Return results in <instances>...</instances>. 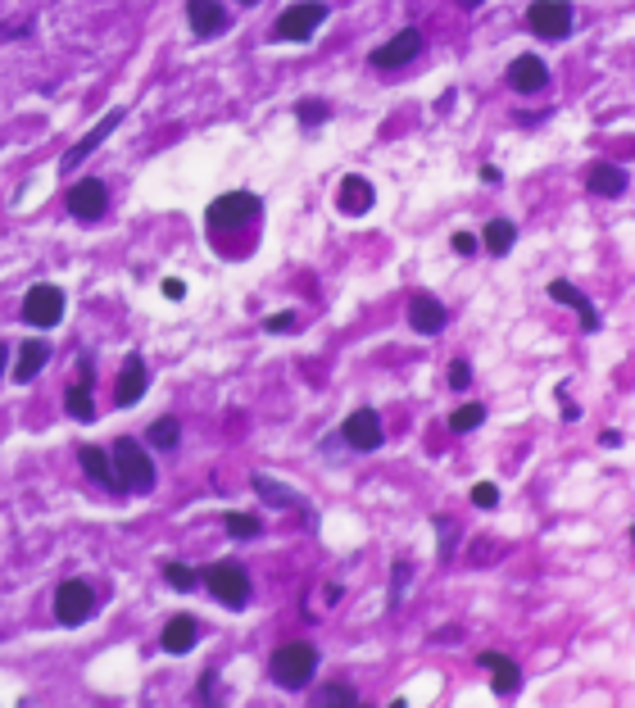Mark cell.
I'll return each instance as SVG.
<instances>
[{"label":"cell","instance_id":"cell-39","mask_svg":"<svg viewBox=\"0 0 635 708\" xmlns=\"http://www.w3.org/2000/svg\"><path fill=\"white\" fill-rule=\"evenodd\" d=\"M459 5H468V10H472V5H481V0H459Z\"/></svg>","mask_w":635,"mask_h":708},{"label":"cell","instance_id":"cell-11","mask_svg":"<svg viewBox=\"0 0 635 708\" xmlns=\"http://www.w3.org/2000/svg\"><path fill=\"white\" fill-rule=\"evenodd\" d=\"M186 19L196 37H223L232 28V14L218 5V0H186Z\"/></svg>","mask_w":635,"mask_h":708},{"label":"cell","instance_id":"cell-34","mask_svg":"<svg viewBox=\"0 0 635 708\" xmlns=\"http://www.w3.org/2000/svg\"><path fill=\"white\" fill-rule=\"evenodd\" d=\"M472 504H477V509H495V504H499V491H495L490 482L472 486Z\"/></svg>","mask_w":635,"mask_h":708},{"label":"cell","instance_id":"cell-22","mask_svg":"<svg viewBox=\"0 0 635 708\" xmlns=\"http://www.w3.org/2000/svg\"><path fill=\"white\" fill-rule=\"evenodd\" d=\"M481 668L495 672V695H513V690L522 686V672L513 659H504V654H481Z\"/></svg>","mask_w":635,"mask_h":708},{"label":"cell","instance_id":"cell-28","mask_svg":"<svg viewBox=\"0 0 635 708\" xmlns=\"http://www.w3.org/2000/svg\"><path fill=\"white\" fill-rule=\"evenodd\" d=\"M481 423H486V404H459V409L450 413V427H454V432H477Z\"/></svg>","mask_w":635,"mask_h":708},{"label":"cell","instance_id":"cell-20","mask_svg":"<svg viewBox=\"0 0 635 708\" xmlns=\"http://www.w3.org/2000/svg\"><path fill=\"white\" fill-rule=\"evenodd\" d=\"M78 459H82V468H87L91 482H100V486H118L114 454H105L100 445H78Z\"/></svg>","mask_w":635,"mask_h":708},{"label":"cell","instance_id":"cell-15","mask_svg":"<svg viewBox=\"0 0 635 708\" xmlns=\"http://www.w3.org/2000/svg\"><path fill=\"white\" fill-rule=\"evenodd\" d=\"M409 323H413V332L436 336L440 327H445V305H440L436 295H413V300H409Z\"/></svg>","mask_w":635,"mask_h":708},{"label":"cell","instance_id":"cell-5","mask_svg":"<svg viewBox=\"0 0 635 708\" xmlns=\"http://www.w3.org/2000/svg\"><path fill=\"white\" fill-rule=\"evenodd\" d=\"M91 613H96V590H91L87 581H64V586L55 590V618L64 622V627H78Z\"/></svg>","mask_w":635,"mask_h":708},{"label":"cell","instance_id":"cell-13","mask_svg":"<svg viewBox=\"0 0 635 708\" xmlns=\"http://www.w3.org/2000/svg\"><path fill=\"white\" fill-rule=\"evenodd\" d=\"M341 436H345V441H350L359 454L377 450V445H381V418H377V413H372V409H354L350 418H345Z\"/></svg>","mask_w":635,"mask_h":708},{"label":"cell","instance_id":"cell-16","mask_svg":"<svg viewBox=\"0 0 635 708\" xmlns=\"http://www.w3.org/2000/svg\"><path fill=\"white\" fill-rule=\"evenodd\" d=\"M118 123H123V109H109V114H105V118H100V123H96V128H91V132H87V137H82V141H78V146H69V155H64V168H78V164H82V159H87V155H91V150H96V146H100V141H105V137H109V132H114V128H118Z\"/></svg>","mask_w":635,"mask_h":708},{"label":"cell","instance_id":"cell-27","mask_svg":"<svg viewBox=\"0 0 635 708\" xmlns=\"http://www.w3.org/2000/svg\"><path fill=\"white\" fill-rule=\"evenodd\" d=\"M177 418H155V423H150V432H146V441L155 445V450H177Z\"/></svg>","mask_w":635,"mask_h":708},{"label":"cell","instance_id":"cell-1","mask_svg":"<svg viewBox=\"0 0 635 708\" xmlns=\"http://www.w3.org/2000/svg\"><path fill=\"white\" fill-rule=\"evenodd\" d=\"M114 472H118V486L123 491H141L146 495L150 486H155V463H150V454L141 450L132 436H123V441H114Z\"/></svg>","mask_w":635,"mask_h":708},{"label":"cell","instance_id":"cell-23","mask_svg":"<svg viewBox=\"0 0 635 708\" xmlns=\"http://www.w3.org/2000/svg\"><path fill=\"white\" fill-rule=\"evenodd\" d=\"M46 359H50V345L46 341H28L19 350V368H14V382H32V377L46 368Z\"/></svg>","mask_w":635,"mask_h":708},{"label":"cell","instance_id":"cell-33","mask_svg":"<svg viewBox=\"0 0 635 708\" xmlns=\"http://www.w3.org/2000/svg\"><path fill=\"white\" fill-rule=\"evenodd\" d=\"M164 577H168V586H177V590H191V586H196V572L182 568V563H168Z\"/></svg>","mask_w":635,"mask_h":708},{"label":"cell","instance_id":"cell-17","mask_svg":"<svg viewBox=\"0 0 635 708\" xmlns=\"http://www.w3.org/2000/svg\"><path fill=\"white\" fill-rule=\"evenodd\" d=\"M372 182L368 177H359V173H350L341 182V196H336V205H341V214H350V218H359V214H368L372 209Z\"/></svg>","mask_w":635,"mask_h":708},{"label":"cell","instance_id":"cell-37","mask_svg":"<svg viewBox=\"0 0 635 708\" xmlns=\"http://www.w3.org/2000/svg\"><path fill=\"white\" fill-rule=\"evenodd\" d=\"M454 250H459V255H472V250H477V236L459 232V236H454Z\"/></svg>","mask_w":635,"mask_h":708},{"label":"cell","instance_id":"cell-10","mask_svg":"<svg viewBox=\"0 0 635 708\" xmlns=\"http://www.w3.org/2000/svg\"><path fill=\"white\" fill-rule=\"evenodd\" d=\"M418 50H422V32L418 28H404V32H395L386 46L372 50V69H400V64H409Z\"/></svg>","mask_w":635,"mask_h":708},{"label":"cell","instance_id":"cell-6","mask_svg":"<svg viewBox=\"0 0 635 708\" xmlns=\"http://www.w3.org/2000/svg\"><path fill=\"white\" fill-rule=\"evenodd\" d=\"M527 23H531L536 37L558 41V37L572 32V5H567V0H536V5L527 10Z\"/></svg>","mask_w":635,"mask_h":708},{"label":"cell","instance_id":"cell-40","mask_svg":"<svg viewBox=\"0 0 635 708\" xmlns=\"http://www.w3.org/2000/svg\"><path fill=\"white\" fill-rule=\"evenodd\" d=\"M241 5H259V0H241Z\"/></svg>","mask_w":635,"mask_h":708},{"label":"cell","instance_id":"cell-32","mask_svg":"<svg viewBox=\"0 0 635 708\" xmlns=\"http://www.w3.org/2000/svg\"><path fill=\"white\" fill-rule=\"evenodd\" d=\"M409 577H413L409 563H395V572H391V604H395V609H400V600H404V586H409Z\"/></svg>","mask_w":635,"mask_h":708},{"label":"cell","instance_id":"cell-18","mask_svg":"<svg viewBox=\"0 0 635 708\" xmlns=\"http://www.w3.org/2000/svg\"><path fill=\"white\" fill-rule=\"evenodd\" d=\"M196 640H200V622L191 618V613H177V618L164 627V649H168V654H186V649H196Z\"/></svg>","mask_w":635,"mask_h":708},{"label":"cell","instance_id":"cell-35","mask_svg":"<svg viewBox=\"0 0 635 708\" xmlns=\"http://www.w3.org/2000/svg\"><path fill=\"white\" fill-rule=\"evenodd\" d=\"M468 382H472L468 359H454V364H450V386H454V391H463V386H468Z\"/></svg>","mask_w":635,"mask_h":708},{"label":"cell","instance_id":"cell-14","mask_svg":"<svg viewBox=\"0 0 635 708\" xmlns=\"http://www.w3.org/2000/svg\"><path fill=\"white\" fill-rule=\"evenodd\" d=\"M586 187H590V196H604V200L626 196V168H617V164H608V159H599V164H590Z\"/></svg>","mask_w":635,"mask_h":708},{"label":"cell","instance_id":"cell-9","mask_svg":"<svg viewBox=\"0 0 635 708\" xmlns=\"http://www.w3.org/2000/svg\"><path fill=\"white\" fill-rule=\"evenodd\" d=\"M109 209V191L100 177H82L78 187H69V214L82 218V223H91V218H100Z\"/></svg>","mask_w":635,"mask_h":708},{"label":"cell","instance_id":"cell-4","mask_svg":"<svg viewBox=\"0 0 635 708\" xmlns=\"http://www.w3.org/2000/svg\"><path fill=\"white\" fill-rule=\"evenodd\" d=\"M323 23H327V5H323V0H300V5H291V10L277 19L273 32L282 41H309L313 32L323 28Z\"/></svg>","mask_w":635,"mask_h":708},{"label":"cell","instance_id":"cell-7","mask_svg":"<svg viewBox=\"0 0 635 708\" xmlns=\"http://www.w3.org/2000/svg\"><path fill=\"white\" fill-rule=\"evenodd\" d=\"M23 318H28L32 327H55L59 318H64V291L50 282L32 286V291L23 295Z\"/></svg>","mask_w":635,"mask_h":708},{"label":"cell","instance_id":"cell-2","mask_svg":"<svg viewBox=\"0 0 635 708\" xmlns=\"http://www.w3.org/2000/svg\"><path fill=\"white\" fill-rule=\"evenodd\" d=\"M268 668H273V681H277V686L300 690V686H309V681H313V668H318V649L304 645V640H291V645L277 649Z\"/></svg>","mask_w":635,"mask_h":708},{"label":"cell","instance_id":"cell-8","mask_svg":"<svg viewBox=\"0 0 635 708\" xmlns=\"http://www.w3.org/2000/svg\"><path fill=\"white\" fill-rule=\"evenodd\" d=\"M259 214V196H250V191H227V196H218L214 205H209V227H241L250 223V218Z\"/></svg>","mask_w":635,"mask_h":708},{"label":"cell","instance_id":"cell-3","mask_svg":"<svg viewBox=\"0 0 635 708\" xmlns=\"http://www.w3.org/2000/svg\"><path fill=\"white\" fill-rule=\"evenodd\" d=\"M205 586L227 609H245V604H250V577H245L236 563H214V568L205 572Z\"/></svg>","mask_w":635,"mask_h":708},{"label":"cell","instance_id":"cell-25","mask_svg":"<svg viewBox=\"0 0 635 708\" xmlns=\"http://www.w3.org/2000/svg\"><path fill=\"white\" fill-rule=\"evenodd\" d=\"M513 241H518V227L508 223V218H490L486 223V250L490 255H508Z\"/></svg>","mask_w":635,"mask_h":708},{"label":"cell","instance_id":"cell-30","mask_svg":"<svg viewBox=\"0 0 635 708\" xmlns=\"http://www.w3.org/2000/svg\"><path fill=\"white\" fill-rule=\"evenodd\" d=\"M318 704L350 708V704H359V695H354V686H345V681H332V686H323V690H318Z\"/></svg>","mask_w":635,"mask_h":708},{"label":"cell","instance_id":"cell-38","mask_svg":"<svg viewBox=\"0 0 635 708\" xmlns=\"http://www.w3.org/2000/svg\"><path fill=\"white\" fill-rule=\"evenodd\" d=\"M5 359H10V345L0 341V373H5Z\"/></svg>","mask_w":635,"mask_h":708},{"label":"cell","instance_id":"cell-29","mask_svg":"<svg viewBox=\"0 0 635 708\" xmlns=\"http://www.w3.org/2000/svg\"><path fill=\"white\" fill-rule=\"evenodd\" d=\"M227 536H236V541H254L259 531H264V522L250 518V513H227Z\"/></svg>","mask_w":635,"mask_h":708},{"label":"cell","instance_id":"cell-19","mask_svg":"<svg viewBox=\"0 0 635 708\" xmlns=\"http://www.w3.org/2000/svg\"><path fill=\"white\" fill-rule=\"evenodd\" d=\"M549 295H554V300H563L567 309H577V314H581V327H586V332H599L595 305H590V300H586V295H581L572 282H549Z\"/></svg>","mask_w":635,"mask_h":708},{"label":"cell","instance_id":"cell-31","mask_svg":"<svg viewBox=\"0 0 635 708\" xmlns=\"http://www.w3.org/2000/svg\"><path fill=\"white\" fill-rule=\"evenodd\" d=\"M327 114H332V109H327L323 100H300V105H295V118H300V123H309V128H318Z\"/></svg>","mask_w":635,"mask_h":708},{"label":"cell","instance_id":"cell-26","mask_svg":"<svg viewBox=\"0 0 635 708\" xmlns=\"http://www.w3.org/2000/svg\"><path fill=\"white\" fill-rule=\"evenodd\" d=\"M69 413L73 418H78V423H91V418H96V404H91V386L87 382H78V386H69Z\"/></svg>","mask_w":635,"mask_h":708},{"label":"cell","instance_id":"cell-12","mask_svg":"<svg viewBox=\"0 0 635 708\" xmlns=\"http://www.w3.org/2000/svg\"><path fill=\"white\" fill-rule=\"evenodd\" d=\"M508 87L522 91V96H536V91L549 87V69L540 55H518L508 64Z\"/></svg>","mask_w":635,"mask_h":708},{"label":"cell","instance_id":"cell-41","mask_svg":"<svg viewBox=\"0 0 635 708\" xmlns=\"http://www.w3.org/2000/svg\"><path fill=\"white\" fill-rule=\"evenodd\" d=\"M631 541H635V527H631Z\"/></svg>","mask_w":635,"mask_h":708},{"label":"cell","instance_id":"cell-36","mask_svg":"<svg viewBox=\"0 0 635 708\" xmlns=\"http://www.w3.org/2000/svg\"><path fill=\"white\" fill-rule=\"evenodd\" d=\"M295 327V314H273L268 318V332H291Z\"/></svg>","mask_w":635,"mask_h":708},{"label":"cell","instance_id":"cell-21","mask_svg":"<svg viewBox=\"0 0 635 708\" xmlns=\"http://www.w3.org/2000/svg\"><path fill=\"white\" fill-rule=\"evenodd\" d=\"M141 391H146V364H141V359H127L123 373H118L114 400H118V404H137Z\"/></svg>","mask_w":635,"mask_h":708},{"label":"cell","instance_id":"cell-24","mask_svg":"<svg viewBox=\"0 0 635 708\" xmlns=\"http://www.w3.org/2000/svg\"><path fill=\"white\" fill-rule=\"evenodd\" d=\"M254 491H259V500H268V504H273V509H300L304 518H313V513L304 509V504L295 500V495L286 491L282 482H273V477H254Z\"/></svg>","mask_w":635,"mask_h":708}]
</instances>
